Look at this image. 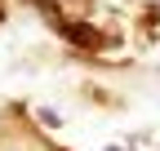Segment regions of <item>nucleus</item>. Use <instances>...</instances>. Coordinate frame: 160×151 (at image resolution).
<instances>
[{"label":"nucleus","instance_id":"obj_2","mask_svg":"<svg viewBox=\"0 0 160 151\" xmlns=\"http://www.w3.org/2000/svg\"><path fill=\"white\" fill-rule=\"evenodd\" d=\"M40 124H49V129H58V124H62V116H58L53 107H40Z\"/></svg>","mask_w":160,"mask_h":151},{"label":"nucleus","instance_id":"obj_3","mask_svg":"<svg viewBox=\"0 0 160 151\" xmlns=\"http://www.w3.org/2000/svg\"><path fill=\"white\" fill-rule=\"evenodd\" d=\"M107 151H120V147H107Z\"/></svg>","mask_w":160,"mask_h":151},{"label":"nucleus","instance_id":"obj_1","mask_svg":"<svg viewBox=\"0 0 160 151\" xmlns=\"http://www.w3.org/2000/svg\"><path fill=\"white\" fill-rule=\"evenodd\" d=\"M0 151H53L45 138H36L31 129H22V124H0Z\"/></svg>","mask_w":160,"mask_h":151}]
</instances>
